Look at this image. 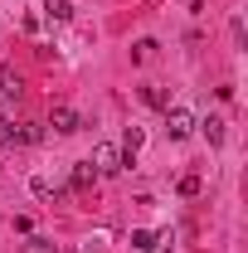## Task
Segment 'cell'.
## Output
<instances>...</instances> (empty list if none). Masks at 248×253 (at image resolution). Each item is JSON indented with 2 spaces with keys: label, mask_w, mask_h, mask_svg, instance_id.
I'll use <instances>...</instances> for the list:
<instances>
[{
  "label": "cell",
  "mask_w": 248,
  "mask_h": 253,
  "mask_svg": "<svg viewBox=\"0 0 248 253\" xmlns=\"http://www.w3.org/2000/svg\"><path fill=\"white\" fill-rule=\"evenodd\" d=\"M93 170H97V175H117V170H126V166H122V146L97 141V146H93Z\"/></svg>",
  "instance_id": "1"
},
{
  "label": "cell",
  "mask_w": 248,
  "mask_h": 253,
  "mask_svg": "<svg viewBox=\"0 0 248 253\" xmlns=\"http://www.w3.org/2000/svg\"><path fill=\"white\" fill-rule=\"evenodd\" d=\"M190 131H195V112L190 107H165V136L170 141H185Z\"/></svg>",
  "instance_id": "2"
},
{
  "label": "cell",
  "mask_w": 248,
  "mask_h": 253,
  "mask_svg": "<svg viewBox=\"0 0 248 253\" xmlns=\"http://www.w3.org/2000/svg\"><path fill=\"white\" fill-rule=\"evenodd\" d=\"M49 126H54V131H59V136H73V131H83V117H78V112H73V107H54V112H49Z\"/></svg>",
  "instance_id": "3"
},
{
  "label": "cell",
  "mask_w": 248,
  "mask_h": 253,
  "mask_svg": "<svg viewBox=\"0 0 248 253\" xmlns=\"http://www.w3.org/2000/svg\"><path fill=\"white\" fill-rule=\"evenodd\" d=\"M200 136H205V141H209V146H224V136H229V131H224V117H214V112H209V117H200Z\"/></svg>",
  "instance_id": "4"
},
{
  "label": "cell",
  "mask_w": 248,
  "mask_h": 253,
  "mask_svg": "<svg viewBox=\"0 0 248 253\" xmlns=\"http://www.w3.org/2000/svg\"><path fill=\"white\" fill-rule=\"evenodd\" d=\"M93 185H97L93 161H78V166H73V175H68V190H93Z\"/></svg>",
  "instance_id": "5"
},
{
  "label": "cell",
  "mask_w": 248,
  "mask_h": 253,
  "mask_svg": "<svg viewBox=\"0 0 248 253\" xmlns=\"http://www.w3.org/2000/svg\"><path fill=\"white\" fill-rule=\"evenodd\" d=\"M141 141H146V136H141V126H126V131H122V166H136Z\"/></svg>",
  "instance_id": "6"
},
{
  "label": "cell",
  "mask_w": 248,
  "mask_h": 253,
  "mask_svg": "<svg viewBox=\"0 0 248 253\" xmlns=\"http://www.w3.org/2000/svg\"><path fill=\"white\" fill-rule=\"evenodd\" d=\"M39 136H44V126H39V122H20L15 131H10V146H34Z\"/></svg>",
  "instance_id": "7"
},
{
  "label": "cell",
  "mask_w": 248,
  "mask_h": 253,
  "mask_svg": "<svg viewBox=\"0 0 248 253\" xmlns=\"http://www.w3.org/2000/svg\"><path fill=\"white\" fill-rule=\"evenodd\" d=\"M0 93H5V97H20V93H25V78H20L15 68H0Z\"/></svg>",
  "instance_id": "8"
},
{
  "label": "cell",
  "mask_w": 248,
  "mask_h": 253,
  "mask_svg": "<svg viewBox=\"0 0 248 253\" xmlns=\"http://www.w3.org/2000/svg\"><path fill=\"white\" fill-rule=\"evenodd\" d=\"M44 15H49L54 25H68V20H73V5H68V0H44Z\"/></svg>",
  "instance_id": "9"
},
{
  "label": "cell",
  "mask_w": 248,
  "mask_h": 253,
  "mask_svg": "<svg viewBox=\"0 0 248 253\" xmlns=\"http://www.w3.org/2000/svg\"><path fill=\"white\" fill-rule=\"evenodd\" d=\"M20 253H59V244H54V239H44V234H30V239L20 244Z\"/></svg>",
  "instance_id": "10"
},
{
  "label": "cell",
  "mask_w": 248,
  "mask_h": 253,
  "mask_svg": "<svg viewBox=\"0 0 248 253\" xmlns=\"http://www.w3.org/2000/svg\"><path fill=\"white\" fill-rule=\"evenodd\" d=\"M141 102H146V107H161V112H165V107H170V93H165V88H141Z\"/></svg>",
  "instance_id": "11"
},
{
  "label": "cell",
  "mask_w": 248,
  "mask_h": 253,
  "mask_svg": "<svg viewBox=\"0 0 248 253\" xmlns=\"http://www.w3.org/2000/svg\"><path fill=\"white\" fill-rule=\"evenodd\" d=\"M180 200H195V195H200V190H205V180H200V175H180Z\"/></svg>",
  "instance_id": "12"
},
{
  "label": "cell",
  "mask_w": 248,
  "mask_h": 253,
  "mask_svg": "<svg viewBox=\"0 0 248 253\" xmlns=\"http://www.w3.org/2000/svg\"><path fill=\"white\" fill-rule=\"evenodd\" d=\"M156 54V39H136V44H131V59L141 63V59H151Z\"/></svg>",
  "instance_id": "13"
},
{
  "label": "cell",
  "mask_w": 248,
  "mask_h": 253,
  "mask_svg": "<svg viewBox=\"0 0 248 253\" xmlns=\"http://www.w3.org/2000/svg\"><path fill=\"white\" fill-rule=\"evenodd\" d=\"M151 244H156V234H151V229H136V234H131V249H136V253H146Z\"/></svg>",
  "instance_id": "14"
},
{
  "label": "cell",
  "mask_w": 248,
  "mask_h": 253,
  "mask_svg": "<svg viewBox=\"0 0 248 253\" xmlns=\"http://www.w3.org/2000/svg\"><path fill=\"white\" fill-rule=\"evenodd\" d=\"M59 253H63V249H59Z\"/></svg>",
  "instance_id": "15"
}]
</instances>
